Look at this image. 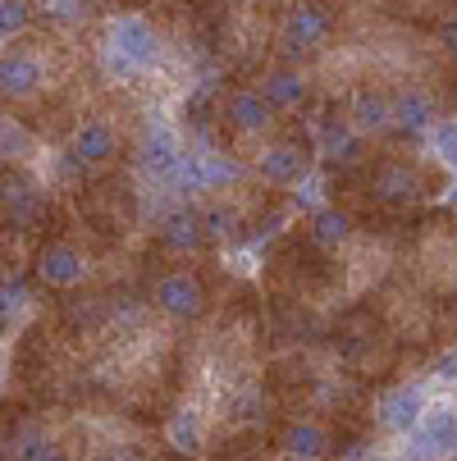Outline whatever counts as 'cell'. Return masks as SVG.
Listing matches in <instances>:
<instances>
[{"instance_id": "obj_1", "label": "cell", "mask_w": 457, "mask_h": 461, "mask_svg": "<svg viewBox=\"0 0 457 461\" xmlns=\"http://www.w3.org/2000/svg\"><path fill=\"white\" fill-rule=\"evenodd\" d=\"M160 59V32L147 14H119L110 23V41H105V69L123 83L142 78L147 69H156Z\"/></svg>"}, {"instance_id": "obj_2", "label": "cell", "mask_w": 457, "mask_h": 461, "mask_svg": "<svg viewBox=\"0 0 457 461\" xmlns=\"http://www.w3.org/2000/svg\"><path fill=\"white\" fill-rule=\"evenodd\" d=\"M0 220L19 233H37L50 220V192L23 165H0Z\"/></svg>"}, {"instance_id": "obj_3", "label": "cell", "mask_w": 457, "mask_h": 461, "mask_svg": "<svg viewBox=\"0 0 457 461\" xmlns=\"http://www.w3.org/2000/svg\"><path fill=\"white\" fill-rule=\"evenodd\" d=\"M151 306L156 315H165L169 324H197L211 306L206 279L192 266H169L156 284H151Z\"/></svg>"}, {"instance_id": "obj_4", "label": "cell", "mask_w": 457, "mask_h": 461, "mask_svg": "<svg viewBox=\"0 0 457 461\" xmlns=\"http://www.w3.org/2000/svg\"><path fill=\"white\" fill-rule=\"evenodd\" d=\"M334 28H339V14L330 0H293L279 23V46L284 55H315L334 37Z\"/></svg>"}, {"instance_id": "obj_5", "label": "cell", "mask_w": 457, "mask_h": 461, "mask_svg": "<svg viewBox=\"0 0 457 461\" xmlns=\"http://www.w3.org/2000/svg\"><path fill=\"white\" fill-rule=\"evenodd\" d=\"M28 270H32V279H37L41 288H50V293H74V288H83L87 275H92L83 247L69 242V238H41Z\"/></svg>"}, {"instance_id": "obj_6", "label": "cell", "mask_w": 457, "mask_h": 461, "mask_svg": "<svg viewBox=\"0 0 457 461\" xmlns=\"http://www.w3.org/2000/svg\"><path fill=\"white\" fill-rule=\"evenodd\" d=\"M315 174V151L302 138H275L256 151V178L266 187H297Z\"/></svg>"}, {"instance_id": "obj_7", "label": "cell", "mask_w": 457, "mask_h": 461, "mask_svg": "<svg viewBox=\"0 0 457 461\" xmlns=\"http://www.w3.org/2000/svg\"><path fill=\"white\" fill-rule=\"evenodd\" d=\"M275 110H270V101L260 96L256 87H233V92H224L220 101H215V123L224 128V133H233V138H266L270 128H275Z\"/></svg>"}, {"instance_id": "obj_8", "label": "cell", "mask_w": 457, "mask_h": 461, "mask_svg": "<svg viewBox=\"0 0 457 461\" xmlns=\"http://www.w3.org/2000/svg\"><path fill=\"white\" fill-rule=\"evenodd\" d=\"M315 147H320V156L330 160V165H343V169L366 165V160H361V156H366V138L348 123V114L324 110V114L315 119Z\"/></svg>"}, {"instance_id": "obj_9", "label": "cell", "mask_w": 457, "mask_h": 461, "mask_svg": "<svg viewBox=\"0 0 457 461\" xmlns=\"http://www.w3.org/2000/svg\"><path fill=\"white\" fill-rule=\"evenodd\" d=\"M425 388L421 384H398V388H388L384 398L375 402V425L384 429V434H412L416 425H421V416H425Z\"/></svg>"}, {"instance_id": "obj_10", "label": "cell", "mask_w": 457, "mask_h": 461, "mask_svg": "<svg viewBox=\"0 0 457 461\" xmlns=\"http://www.w3.org/2000/svg\"><path fill=\"white\" fill-rule=\"evenodd\" d=\"M69 151L87 165V169H110L119 160V133L114 123L92 114V119H78L74 133H69Z\"/></svg>"}, {"instance_id": "obj_11", "label": "cell", "mask_w": 457, "mask_h": 461, "mask_svg": "<svg viewBox=\"0 0 457 461\" xmlns=\"http://www.w3.org/2000/svg\"><path fill=\"white\" fill-rule=\"evenodd\" d=\"M256 92L270 101L275 114H293V110H306L311 105V78L297 69V64H275V69L260 74Z\"/></svg>"}, {"instance_id": "obj_12", "label": "cell", "mask_w": 457, "mask_h": 461, "mask_svg": "<svg viewBox=\"0 0 457 461\" xmlns=\"http://www.w3.org/2000/svg\"><path fill=\"white\" fill-rule=\"evenodd\" d=\"M275 452L284 461H330L334 452V438L320 420H288L275 438Z\"/></svg>"}, {"instance_id": "obj_13", "label": "cell", "mask_w": 457, "mask_h": 461, "mask_svg": "<svg viewBox=\"0 0 457 461\" xmlns=\"http://www.w3.org/2000/svg\"><path fill=\"white\" fill-rule=\"evenodd\" d=\"M366 192H370V202L403 206V202H421V196H425V178H421V169H412V165L388 160V165H379V169L370 174Z\"/></svg>"}, {"instance_id": "obj_14", "label": "cell", "mask_w": 457, "mask_h": 461, "mask_svg": "<svg viewBox=\"0 0 457 461\" xmlns=\"http://www.w3.org/2000/svg\"><path fill=\"white\" fill-rule=\"evenodd\" d=\"M41 87H46V74H41L37 55H23V50H5V55H0V96L37 101Z\"/></svg>"}, {"instance_id": "obj_15", "label": "cell", "mask_w": 457, "mask_h": 461, "mask_svg": "<svg viewBox=\"0 0 457 461\" xmlns=\"http://www.w3.org/2000/svg\"><path fill=\"white\" fill-rule=\"evenodd\" d=\"M178 156H183V147H178V138H174V128H165L160 119H151V123L142 128V147H138L142 169H147L156 183H165V187H169Z\"/></svg>"}, {"instance_id": "obj_16", "label": "cell", "mask_w": 457, "mask_h": 461, "mask_svg": "<svg viewBox=\"0 0 457 461\" xmlns=\"http://www.w3.org/2000/svg\"><path fill=\"white\" fill-rule=\"evenodd\" d=\"M156 247L165 256H192L206 247V233H202V220L192 206H174L160 224H156Z\"/></svg>"}, {"instance_id": "obj_17", "label": "cell", "mask_w": 457, "mask_h": 461, "mask_svg": "<svg viewBox=\"0 0 457 461\" xmlns=\"http://www.w3.org/2000/svg\"><path fill=\"white\" fill-rule=\"evenodd\" d=\"M348 123L357 128L361 138H379V133H394V101L375 87H357L348 101Z\"/></svg>"}, {"instance_id": "obj_18", "label": "cell", "mask_w": 457, "mask_h": 461, "mask_svg": "<svg viewBox=\"0 0 457 461\" xmlns=\"http://www.w3.org/2000/svg\"><path fill=\"white\" fill-rule=\"evenodd\" d=\"M388 101H394V133L416 138V133H430V128L439 123V105L421 87H403V92H394Z\"/></svg>"}, {"instance_id": "obj_19", "label": "cell", "mask_w": 457, "mask_h": 461, "mask_svg": "<svg viewBox=\"0 0 457 461\" xmlns=\"http://www.w3.org/2000/svg\"><path fill=\"white\" fill-rule=\"evenodd\" d=\"M352 233H357V220H352L348 211H339V206H320V211H311L306 242H311L315 251H339V247L352 242Z\"/></svg>"}, {"instance_id": "obj_20", "label": "cell", "mask_w": 457, "mask_h": 461, "mask_svg": "<svg viewBox=\"0 0 457 461\" xmlns=\"http://www.w3.org/2000/svg\"><path fill=\"white\" fill-rule=\"evenodd\" d=\"M416 434L430 443L434 456H457V407L439 402V407H425Z\"/></svg>"}, {"instance_id": "obj_21", "label": "cell", "mask_w": 457, "mask_h": 461, "mask_svg": "<svg viewBox=\"0 0 457 461\" xmlns=\"http://www.w3.org/2000/svg\"><path fill=\"white\" fill-rule=\"evenodd\" d=\"M197 220H202L206 242H242V238H247V224H242V215H238L229 202H206V206L197 211Z\"/></svg>"}, {"instance_id": "obj_22", "label": "cell", "mask_w": 457, "mask_h": 461, "mask_svg": "<svg viewBox=\"0 0 457 461\" xmlns=\"http://www.w3.org/2000/svg\"><path fill=\"white\" fill-rule=\"evenodd\" d=\"M46 452H50V438H46V429H41L37 420L19 425V429L5 438V456H10V461H41Z\"/></svg>"}, {"instance_id": "obj_23", "label": "cell", "mask_w": 457, "mask_h": 461, "mask_svg": "<svg viewBox=\"0 0 457 461\" xmlns=\"http://www.w3.org/2000/svg\"><path fill=\"white\" fill-rule=\"evenodd\" d=\"M165 434H169V443L178 447V452H202V443H206V429H202V416L192 411V407H183V411H174L169 416V425H165Z\"/></svg>"}, {"instance_id": "obj_24", "label": "cell", "mask_w": 457, "mask_h": 461, "mask_svg": "<svg viewBox=\"0 0 457 461\" xmlns=\"http://www.w3.org/2000/svg\"><path fill=\"white\" fill-rule=\"evenodd\" d=\"M192 151H197V160H202V178H206V192L211 187H224V183H233L238 174H242V165L238 160H229L224 151H215V147H192Z\"/></svg>"}, {"instance_id": "obj_25", "label": "cell", "mask_w": 457, "mask_h": 461, "mask_svg": "<svg viewBox=\"0 0 457 461\" xmlns=\"http://www.w3.org/2000/svg\"><path fill=\"white\" fill-rule=\"evenodd\" d=\"M32 0H0V41L5 37H19L32 28Z\"/></svg>"}, {"instance_id": "obj_26", "label": "cell", "mask_w": 457, "mask_h": 461, "mask_svg": "<svg viewBox=\"0 0 457 461\" xmlns=\"http://www.w3.org/2000/svg\"><path fill=\"white\" fill-rule=\"evenodd\" d=\"M28 311V288L19 279H0V329H10Z\"/></svg>"}, {"instance_id": "obj_27", "label": "cell", "mask_w": 457, "mask_h": 461, "mask_svg": "<svg viewBox=\"0 0 457 461\" xmlns=\"http://www.w3.org/2000/svg\"><path fill=\"white\" fill-rule=\"evenodd\" d=\"M434 151H439V156H443V165L457 174V119L434 123Z\"/></svg>"}, {"instance_id": "obj_28", "label": "cell", "mask_w": 457, "mask_h": 461, "mask_svg": "<svg viewBox=\"0 0 457 461\" xmlns=\"http://www.w3.org/2000/svg\"><path fill=\"white\" fill-rule=\"evenodd\" d=\"M96 461H151V456L138 443H110V447L96 452Z\"/></svg>"}, {"instance_id": "obj_29", "label": "cell", "mask_w": 457, "mask_h": 461, "mask_svg": "<svg viewBox=\"0 0 457 461\" xmlns=\"http://www.w3.org/2000/svg\"><path fill=\"white\" fill-rule=\"evenodd\" d=\"M434 379L439 384H457V348H448V352L434 357Z\"/></svg>"}, {"instance_id": "obj_30", "label": "cell", "mask_w": 457, "mask_h": 461, "mask_svg": "<svg viewBox=\"0 0 457 461\" xmlns=\"http://www.w3.org/2000/svg\"><path fill=\"white\" fill-rule=\"evenodd\" d=\"M434 37H439V46L457 59V14H448V19H439V28H434Z\"/></svg>"}, {"instance_id": "obj_31", "label": "cell", "mask_w": 457, "mask_h": 461, "mask_svg": "<svg viewBox=\"0 0 457 461\" xmlns=\"http://www.w3.org/2000/svg\"><path fill=\"white\" fill-rule=\"evenodd\" d=\"M46 10L55 19H78V0H46Z\"/></svg>"}, {"instance_id": "obj_32", "label": "cell", "mask_w": 457, "mask_h": 461, "mask_svg": "<svg viewBox=\"0 0 457 461\" xmlns=\"http://www.w3.org/2000/svg\"><path fill=\"white\" fill-rule=\"evenodd\" d=\"M41 461H78V456H74L69 447H55V443H50V452H46Z\"/></svg>"}, {"instance_id": "obj_33", "label": "cell", "mask_w": 457, "mask_h": 461, "mask_svg": "<svg viewBox=\"0 0 457 461\" xmlns=\"http://www.w3.org/2000/svg\"><path fill=\"white\" fill-rule=\"evenodd\" d=\"M443 196H448V206H452V211H457V183H452V187H448V192H443Z\"/></svg>"}]
</instances>
